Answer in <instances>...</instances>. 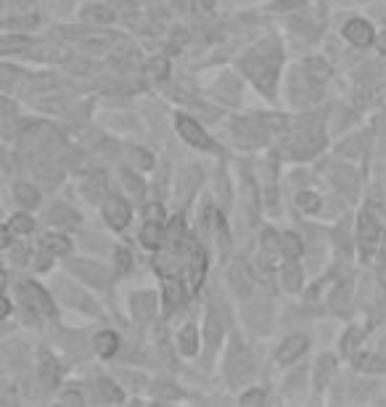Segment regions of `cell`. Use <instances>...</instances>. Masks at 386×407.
Segmentation results:
<instances>
[{"mask_svg": "<svg viewBox=\"0 0 386 407\" xmlns=\"http://www.w3.org/2000/svg\"><path fill=\"white\" fill-rule=\"evenodd\" d=\"M283 64V48L275 38H265L241 58V72L257 85V90L273 98L278 85V72Z\"/></svg>", "mask_w": 386, "mask_h": 407, "instance_id": "1", "label": "cell"}, {"mask_svg": "<svg viewBox=\"0 0 386 407\" xmlns=\"http://www.w3.org/2000/svg\"><path fill=\"white\" fill-rule=\"evenodd\" d=\"M175 130H177V135H180L191 148H199V151H220L212 135L204 130L193 117H188V114H175Z\"/></svg>", "mask_w": 386, "mask_h": 407, "instance_id": "2", "label": "cell"}, {"mask_svg": "<svg viewBox=\"0 0 386 407\" xmlns=\"http://www.w3.org/2000/svg\"><path fill=\"white\" fill-rule=\"evenodd\" d=\"M19 299H22L24 307H29L35 315L56 317V304H54V299H51V294L42 289L40 283H35V280H24V283L19 286Z\"/></svg>", "mask_w": 386, "mask_h": 407, "instance_id": "3", "label": "cell"}, {"mask_svg": "<svg viewBox=\"0 0 386 407\" xmlns=\"http://www.w3.org/2000/svg\"><path fill=\"white\" fill-rule=\"evenodd\" d=\"M254 370H257L254 355L241 342H233L230 355H227V373H230V381H246Z\"/></svg>", "mask_w": 386, "mask_h": 407, "instance_id": "4", "label": "cell"}, {"mask_svg": "<svg viewBox=\"0 0 386 407\" xmlns=\"http://www.w3.org/2000/svg\"><path fill=\"white\" fill-rule=\"evenodd\" d=\"M101 212H104V220L111 230H124L130 220H133V207L127 204V198L122 196H106V201L101 204Z\"/></svg>", "mask_w": 386, "mask_h": 407, "instance_id": "5", "label": "cell"}, {"mask_svg": "<svg viewBox=\"0 0 386 407\" xmlns=\"http://www.w3.org/2000/svg\"><path fill=\"white\" fill-rule=\"evenodd\" d=\"M156 312H159V296L154 291H135L130 296V315L138 326L154 323Z\"/></svg>", "mask_w": 386, "mask_h": 407, "instance_id": "6", "label": "cell"}, {"mask_svg": "<svg viewBox=\"0 0 386 407\" xmlns=\"http://www.w3.org/2000/svg\"><path fill=\"white\" fill-rule=\"evenodd\" d=\"M381 238H384V230H381V225L378 220L373 217V212H362L357 220V244L360 249L365 251V254H371L378 244H381Z\"/></svg>", "mask_w": 386, "mask_h": 407, "instance_id": "7", "label": "cell"}, {"mask_svg": "<svg viewBox=\"0 0 386 407\" xmlns=\"http://www.w3.org/2000/svg\"><path fill=\"white\" fill-rule=\"evenodd\" d=\"M227 278H230V286L241 299H249L254 294V270L243 260H233L230 270H227Z\"/></svg>", "mask_w": 386, "mask_h": 407, "instance_id": "8", "label": "cell"}, {"mask_svg": "<svg viewBox=\"0 0 386 407\" xmlns=\"http://www.w3.org/2000/svg\"><path fill=\"white\" fill-rule=\"evenodd\" d=\"M341 35L346 38V42H352L355 48H368L376 42V29L368 19H349L341 29Z\"/></svg>", "mask_w": 386, "mask_h": 407, "instance_id": "9", "label": "cell"}, {"mask_svg": "<svg viewBox=\"0 0 386 407\" xmlns=\"http://www.w3.org/2000/svg\"><path fill=\"white\" fill-rule=\"evenodd\" d=\"M69 270L77 273L85 283H93V286L108 289V273L104 264L93 262V260H74V262H69Z\"/></svg>", "mask_w": 386, "mask_h": 407, "instance_id": "10", "label": "cell"}, {"mask_svg": "<svg viewBox=\"0 0 386 407\" xmlns=\"http://www.w3.org/2000/svg\"><path fill=\"white\" fill-rule=\"evenodd\" d=\"M307 346H309V339L302 336V333L283 339V344L275 349V362H278V365H293V362L307 352Z\"/></svg>", "mask_w": 386, "mask_h": 407, "instance_id": "11", "label": "cell"}, {"mask_svg": "<svg viewBox=\"0 0 386 407\" xmlns=\"http://www.w3.org/2000/svg\"><path fill=\"white\" fill-rule=\"evenodd\" d=\"M90 346H93V352L101 357V360H111V357L120 352L122 339H120V333H117V330L104 328V330H98V333L93 336Z\"/></svg>", "mask_w": 386, "mask_h": 407, "instance_id": "12", "label": "cell"}, {"mask_svg": "<svg viewBox=\"0 0 386 407\" xmlns=\"http://www.w3.org/2000/svg\"><path fill=\"white\" fill-rule=\"evenodd\" d=\"M320 148H323V135L318 130H309V132H302V135H296V141L291 143V157L296 159H309L315 157Z\"/></svg>", "mask_w": 386, "mask_h": 407, "instance_id": "13", "label": "cell"}, {"mask_svg": "<svg viewBox=\"0 0 386 407\" xmlns=\"http://www.w3.org/2000/svg\"><path fill=\"white\" fill-rule=\"evenodd\" d=\"M106 175L104 172H88L82 177V196L88 198L90 204H98V201H106Z\"/></svg>", "mask_w": 386, "mask_h": 407, "instance_id": "14", "label": "cell"}, {"mask_svg": "<svg viewBox=\"0 0 386 407\" xmlns=\"http://www.w3.org/2000/svg\"><path fill=\"white\" fill-rule=\"evenodd\" d=\"M80 19L85 22V24L90 26H111L114 22H117V13L111 11L108 6H101V3H90V6H85L80 11Z\"/></svg>", "mask_w": 386, "mask_h": 407, "instance_id": "15", "label": "cell"}, {"mask_svg": "<svg viewBox=\"0 0 386 407\" xmlns=\"http://www.w3.org/2000/svg\"><path fill=\"white\" fill-rule=\"evenodd\" d=\"M58 289L67 294L69 299H74V307L77 310H82V312H88V315H101V307L95 304L93 296H88L85 291H80L77 286H72V283H64V278H58Z\"/></svg>", "mask_w": 386, "mask_h": 407, "instance_id": "16", "label": "cell"}, {"mask_svg": "<svg viewBox=\"0 0 386 407\" xmlns=\"http://www.w3.org/2000/svg\"><path fill=\"white\" fill-rule=\"evenodd\" d=\"M175 344H177V352L183 357H196L199 355V328L193 326V323H188V326H183L180 328V333H177V339H175Z\"/></svg>", "mask_w": 386, "mask_h": 407, "instance_id": "17", "label": "cell"}, {"mask_svg": "<svg viewBox=\"0 0 386 407\" xmlns=\"http://www.w3.org/2000/svg\"><path fill=\"white\" fill-rule=\"evenodd\" d=\"M167 238L170 236H167V230H164V223H151V220H146L143 230H140V244H143V249L159 251Z\"/></svg>", "mask_w": 386, "mask_h": 407, "instance_id": "18", "label": "cell"}, {"mask_svg": "<svg viewBox=\"0 0 386 407\" xmlns=\"http://www.w3.org/2000/svg\"><path fill=\"white\" fill-rule=\"evenodd\" d=\"M95 397H98V402H111V405H120L124 402V392H122V386L106 378V376H101V378H95Z\"/></svg>", "mask_w": 386, "mask_h": 407, "instance_id": "19", "label": "cell"}, {"mask_svg": "<svg viewBox=\"0 0 386 407\" xmlns=\"http://www.w3.org/2000/svg\"><path fill=\"white\" fill-rule=\"evenodd\" d=\"M40 249L54 254V257H67V254H72V241L64 233H42Z\"/></svg>", "mask_w": 386, "mask_h": 407, "instance_id": "20", "label": "cell"}, {"mask_svg": "<svg viewBox=\"0 0 386 407\" xmlns=\"http://www.w3.org/2000/svg\"><path fill=\"white\" fill-rule=\"evenodd\" d=\"M40 188L32 183H16L14 185V198L16 204L22 207V209H35V207H40Z\"/></svg>", "mask_w": 386, "mask_h": 407, "instance_id": "21", "label": "cell"}, {"mask_svg": "<svg viewBox=\"0 0 386 407\" xmlns=\"http://www.w3.org/2000/svg\"><path fill=\"white\" fill-rule=\"evenodd\" d=\"M280 286L289 294H296L302 291V267L296 264V260H289V262L280 267Z\"/></svg>", "mask_w": 386, "mask_h": 407, "instance_id": "22", "label": "cell"}, {"mask_svg": "<svg viewBox=\"0 0 386 407\" xmlns=\"http://www.w3.org/2000/svg\"><path fill=\"white\" fill-rule=\"evenodd\" d=\"M120 180L124 185V191H127V196L133 198H143L146 196V180L138 175L135 170H127V167H122L120 170Z\"/></svg>", "mask_w": 386, "mask_h": 407, "instance_id": "23", "label": "cell"}, {"mask_svg": "<svg viewBox=\"0 0 386 407\" xmlns=\"http://www.w3.org/2000/svg\"><path fill=\"white\" fill-rule=\"evenodd\" d=\"M48 223L56 225V228H77L80 225V214L72 209V207L58 204V207H54V209L48 212Z\"/></svg>", "mask_w": 386, "mask_h": 407, "instance_id": "24", "label": "cell"}, {"mask_svg": "<svg viewBox=\"0 0 386 407\" xmlns=\"http://www.w3.org/2000/svg\"><path fill=\"white\" fill-rule=\"evenodd\" d=\"M204 336H207V346H209V349H217L220 342H223V336H225L223 320H220V315H217L214 310L207 312V328H204Z\"/></svg>", "mask_w": 386, "mask_h": 407, "instance_id": "25", "label": "cell"}, {"mask_svg": "<svg viewBox=\"0 0 386 407\" xmlns=\"http://www.w3.org/2000/svg\"><path fill=\"white\" fill-rule=\"evenodd\" d=\"M336 373V357L333 355H323L315 362V389H325L328 381H331V376Z\"/></svg>", "mask_w": 386, "mask_h": 407, "instance_id": "26", "label": "cell"}, {"mask_svg": "<svg viewBox=\"0 0 386 407\" xmlns=\"http://www.w3.org/2000/svg\"><path fill=\"white\" fill-rule=\"evenodd\" d=\"M302 251H305V246H302L299 233H293V230H283V233H280V254H283L286 260H299Z\"/></svg>", "mask_w": 386, "mask_h": 407, "instance_id": "27", "label": "cell"}, {"mask_svg": "<svg viewBox=\"0 0 386 407\" xmlns=\"http://www.w3.org/2000/svg\"><path fill=\"white\" fill-rule=\"evenodd\" d=\"M302 72H305L309 79H315V82H325V79L331 77V66L328 61H323V58H307L305 64H302Z\"/></svg>", "mask_w": 386, "mask_h": 407, "instance_id": "28", "label": "cell"}, {"mask_svg": "<svg viewBox=\"0 0 386 407\" xmlns=\"http://www.w3.org/2000/svg\"><path fill=\"white\" fill-rule=\"evenodd\" d=\"M6 225H8V230H11L16 238H24L35 230V220L29 217L27 212H16L14 217H8V223Z\"/></svg>", "mask_w": 386, "mask_h": 407, "instance_id": "29", "label": "cell"}, {"mask_svg": "<svg viewBox=\"0 0 386 407\" xmlns=\"http://www.w3.org/2000/svg\"><path fill=\"white\" fill-rule=\"evenodd\" d=\"M58 376H61V365H58L51 355H42V360H40L42 383H48V389H56V386H58Z\"/></svg>", "mask_w": 386, "mask_h": 407, "instance_id": "30", "label": "cell"}, {"mask_svg": "<svg viewBox=\"0 0 386 407\" xmlns=\"http://www.w3.org/2000/svg\"><path fill=\"white\" fill-rule=\"evenodd\" d=\"M293 201H296V207L302 212H307V214H315V212L320 209V196L318 193H312V191H299V193L293 196Z\"/></svg>", "mask_w": 386, "mask_h": 407, "instance_id": "31", "label": "cell"}, {"mask_svg": "<svg viewBox=\"0 0 386 407\" xmlns=\"http://www.w3.org/2000/svg\"><path fill=\"white\" fill-rule=\"evenodd\" d=\"M127 154H130V161H133L138 170H151V167H154V157L148 154L146 148H138V145H133Z\"/></svg>", "mask_w": 386, "mask_h": 407, "instance_id": "32", "label": "cell"}, {"mask_svg": "<svg viewBox=\"0 0 386 407\" xmlns=\"http://www.w3.org/2000/svg\"><path fill=\"white\" fill-rule=\"evenodd\" d=\"M267 399H270V397L265 394V392H262V389H257V386H252V389H249V392H243V394H241V405L243 407H257V405H267Z\"/></svg>", "mask_w": 386, "mask_h": 407, "instance_id": "33", "label": "cell"}, {"mask_svg": "<svg viewBox=\"0 0 386 407\" xmlns=\"http://www.w3.org/2000/svg\"><path fill=\"white\" fill-rule=\"evenodd\" d=\"M146 72H148V77L164 79L170 74V61H167V58H151L146 64Z\"/></svg>", "mask_w": 386, "mask_h": 407, "instance_id": "34", "label": "cell"}, {"mask_svg": "<svg viewBox=\"0 0 386 407\" xmlns=\"http://www.w3.org/2000/svg\"><path fill=\"white\" fill-rule=\"evenodd\" d=\"M262 251L265 254H275V251H280V233H275V230H262Z\"/></svg>", "mask_w": 386, "mask_h": 407, "instance_id": "35", "label": "cell"}, {"mask_svg": "<svg viewBox=\"0 0 386 407\" xmlns=\"http://www.w3.org/2000/svg\"><path fill=\"white\" fill-rule=\"evenodd\" d=\"M114 260H117V273H120V276H124V273L133 267V251L124 249V246H120V249L114 251Z\"/></svg>", "mask_w": 386, "mask_h": 407, "instance_id": "36", "label": "cell"}, {"mask_svg": "<svg viewBox=\"0 0 386 407\" xmlns=\"http://www.w3.org/2000/svg\"><path fill=\"white\" fill-rule=\"evenodd\" d=\"M143 214H146V220H151V223H164V217H167V209H164V204L154 201V204H148L146 209H143Z\"/></svg>", "mask_w": 386, "mask_h": 407, "instance_id": "37", "label": "cell"}, {"mask_svg": "<svg viewBox=\"0 0 386 407\" xmlns=\"http://www.w3.org/2000/svg\"><path fill=\"white\" fill-rule=\"evenodd\" d=\"M32 264H35V270H38V273H48V270L54 267V254H48V251L40 249V254L35 257V262Z\"/></svg>", "mask_w": 386, "mask_h": 407, "instance_id": "38", "label": "cell"}, {"mask_svg": "<svg viewBox=\"0 0 386 407\" xmlns=\"http://www.w3.org/2000/svg\"><path fill=\"white\" fill-rule=\"evenodd\" d=\"M307 0H273V11H293V8H302Z\"/></svg>", "mask_w": 386, "mask_h": 407, "instance_id": "39", "label": "cell"}, {"mask_svg": "<svg viewBox=\"0 0 386 407\" xmlns=\"http://www.w3.org/2000/svg\"><path fill=\"white\" fill-rule=\"evenodd\" d=\"M61 402H74V405H82V402H85V394H77V392H64V394H61Z\"/></svg>", "mask_w": 386, "mask_h": 407, "instance_id": "40", "label": "cell"}, {"mask_svg": "<svg viewBox=\"0 0 386 407\" xmlns=\"http://www.w3.org/2000/svg\"><path fill=\"white\" fill-rule=\"evenodd\" d=\"M376 51L381 53V56H386V29L381 35H376Z\"/></svg>", "mask_w": 386, "mask_h": 407, "instance_id": "41", "label": "cell"}, {"mask_svg": "<svg viewBox=\"0 0 386 407\" xmlns=\"http://www.w3.org/2000/svg\"><path fill=\"white\" fill-rule=\"evenodd\" d=\"M8 315H11V299H8V296H3V317L8 320Z\"/></svg>", "mask_w": 386, "mask_h": 407, "instance_id": "42", "label": "cell"}, {"mask_svg": "<svg viewBox=\"0 0 386 407\" xmlns=\"http://www.w3.org/2000/svg\"><path fill=\"white\" fill-rule=\"evenodd\" d=\"M201 6H204L207 11H212V8H214V0H201Z\"/></svg>", "mask_w": 386, "mask_h": 407, "instance_id": "43", "label": "cell"}]
</instances>
